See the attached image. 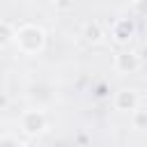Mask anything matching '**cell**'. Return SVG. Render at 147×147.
Instances as JSON below:
<instances>
[{"mask_svg":"<svg viewBox=\"0 0 147 147\" xmlns=\"http://www.w3.org/2000/svg\"><path fill=\"white\" fill-rule=\"evenodd\" d=\"M9 44H14V28L0 21V46H9Z\"/></svg>","mask_w":147,"mask_h":147,"instance_id":"8","label":"cell"},{"mask_svg":"<svg viewBox=\"0 0 147 147\" xmlns=\"http://www.w3.org/2000/svg\"><path fill=\"white\" fill-rule=\"evenodd\" d=\"M48 126V117L44 110H25L21 115V131L28 136V138H34L39 133H44Z\"/></svg>","mask_w":147,"mask_h":147,"instance_id":"2","label":"cell"},{"mask_svg":"<svg viewBox=\"0 0 147 147\" xmlns=\"http://www.w3.org/2000/svg\"><path fill=\"white\" fill-rule=\"evenodd\" d=\"M136 34V25L131 18H117L110 28V37L117 41V44H129Z\"/></svg>","mask_w":147,"mask_h":147,"instance_id":"5","label":"cell"},{"mask_svg":"<svg viewBox=\"0 0 147 147\" xmlns=\"http://www.w3.org/2000/svg\"><path fill=\"white\" fill-rule=\"evenodd\" d=\"M14 44L25 55L41 53L44 44H46V32H44V28L34 25V23H23L21 28L14 30Z\"/></svg>","mask_w":147,"mask_h":147,"instance_id":"1","label":"cell"},{"mask_svg":"<svg viewBox=\"0 0 147 147\" xmlns=\"http://www.w3.org/2000/svg\"><path fill=\"white\" fill-rule=\"evenodd\" d=\"M18 147H39V145H37V142H32V140H25V142H21Z\"/></svg>","mask_w":147,"mask_h":147,"instance_id":"10","label":"cell"},{"mask_svg":"<svg viewBox=\"0 0 147 147\" xmlns=\"http://www.w3.org/2000/svg\"><path fill=\"white\" fill-rule=\"evenodd\" d=\"M21 142L14 138V136H2L0 138V147H18Z\"/></svg>","mask_w":147,"mask_h":147,"instance_id":"9","label":"cell"},{"mask_svg":"<svg viewBox=\"0 0 147 147\" xmlns=\"http://www.w3.org/2000/svg\"><path fill=\"white\" fill-rule=\"evenodd\" d=\"M140 55L138 53H133V51H122V53H117L115 55V60H113V67H115V71H119V74H136L138 69H140Z\"/></svg>","mask_w":147,"mask_h":147,"instance_id":"4","label":"cell"},{"mask_svg":"<svg viewBox=\"0 0 147 147\" xmlns=\"http://www.w3.org/2000/svg\"><path fill=\"white\" fill-rule=\"evenodd\" d=\"M131 122H133V129L138 131H147V108H138L131 113Z\"/></svg>","mask_w":147,"mask_h":147,"instance_id":"7","label":"cell"},{"mask_svg":"<svg viewBox=\"0 0 147 147\" xmlns=\"http://www.w3.org/2000/svg\"><path fill=\"white\" fill-rule=\"evenodd\" d=\"M113 103H115V108L122 110V113H133V110L140 108V94H138L136 90L124 87V90H117V92H115Z\"/></svg>","mask_w":147,"mask_h":147,"instance_id":"3","label":"cell"},{"mask_svg":"<svg viewBox=\"0 0 147 147\" xmlns=\"http://www.w3.org/2000/svg\"><path fill=\"white\" fill-rule=\"evenodd\" d=\"M83 37H85L90 44H99V41H101V37H103V30H101V25H99V23L90 21V23H85V25H83Z\"/></svg>","mask_w":147,"mask_h":147,"instance_id":"6","label":"cell"}]
</instances>
